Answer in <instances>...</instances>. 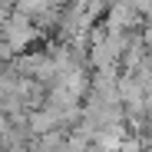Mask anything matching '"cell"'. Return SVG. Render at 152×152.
I'll use <instances>...</instances> for the list:
<instances>
[{
	"mask_svg": "<svg viewBox=\"0 0 152 152\" xmlns=\"http://www.w3.org/2000/svg\"><path fill=\"white\" fill-rule=\"evenodd\" d=\"M119 152H145V145H142V142H136V139H122Z\"/></svg>",
	"mask_w": 152,
	"mask_h": 152,
	"instance_id": "cell-1",
	"label": "cell"
}]
</instances>
